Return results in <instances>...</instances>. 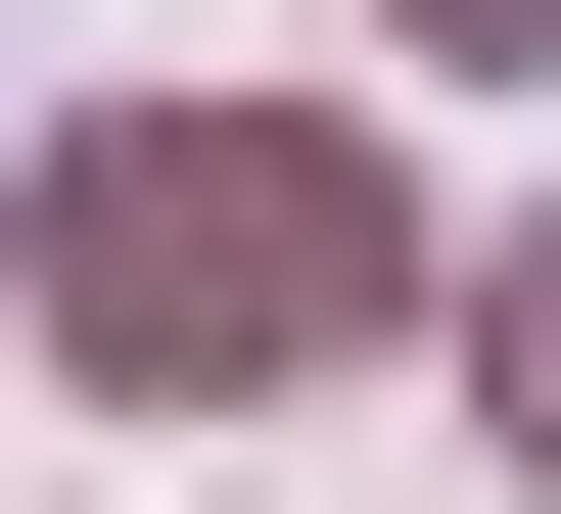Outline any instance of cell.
<instances>
[{"label":"cell","mask_w":561,"mask_h":514,"mask_svg":"<svg viewBox=\"0 0 561 514\" xmlns=\"http://www.w3.org/2000/svg\"><path fill=\"white\" fill-rule=\"evenodd\" d=\"M375 281H421V187H375V140H234V94L47 187V328H94L140 421H187V375H280V328H375Z\"/></svg>","instance_id":"6da1fadb"},{"label":"cell","mask_w":561,"mask_h":514,"mask_svg":"<svg viewBox=\"0 0 561 514\" xmlns=\"http://www.w3.org/2000/svg\"><path fill=\"white\" fill-rule=\"evenodd\" d=\"M468 421H515V468H561V235H515V281H468Z\"/></svg>","instance_id":"7a4b0ae2"},{"label":"cell","mask_w":561,"mask_h":514,"mask_svg":"<svg viewBox=\"0 0 561 514\" xmlns=\"http://www.w3.org/2000/svg\"><path fill=\"white\" fill-rule=\"evenodd\" d=\"M468 47H561V0H468Z\"/></svg>","instance_id":"3957f363"}]
</instances>
